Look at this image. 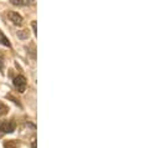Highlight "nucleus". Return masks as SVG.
Here are the masks:
<instances>
[{
    "label": "nucleus",
    "mask_w": 160,
    "mask_h": 148,
    "mask_svg": "<svg viewBox=\"0 0 160 148\" xmlns=\"http://www.w3.org/2000/svg\"><path fill=\"white\" fill-rule=\"evenodd\" d=\"M0 38H2V42L4 44V45H6V46H10V42L8 41V39L2 34V32H0Z\"/></svg>",
    "instance_id": "obj_7"
},
{
    "label": "nucleus",
    "mask_w": 160,
    "mask_h": 148,
    "mask_svg": "<svg viewBox=\"0 0 160 148\" xmlns=\"http://www.w3.org/2000/svg\"><path fill=\"white\" fill-rule=\"evenodd\" d=\"M8 111H9L8 106H6V105H4L3 102H0V116H4V114H6V113H8Z\"/></svg>",
    "instance_id": "obj_5"
},
{
    "label": "nucleus",
    "mask_w": 160,
    "mask_h": 148,
    "mask_svg": "<svg viewBox=\"0 0 160 148\" xmlns=\"http://www.w3.org/2000/svg\"><path fill=\"white\" fill-rule=\"evenodd\" d=\"M4 147L5 148H16V143H15L14 141H9V142H5Z\"/></svg>",
    "instance_id": "obj_6"
},
{
    "label": "nucleus",
    "mask_w": 160,
    "mask_h": 148,
    "mask_svg": "<svg viewBox=\"0 0 160 148\" xmlns=\"http://www.w3.org/2000/svg\"><path fill=\"white\" fill-rule=\"evenodd\" d=\"M8 16H9V19H10V21L12 24H15V25H21L23 24V16L19 13H16V11H9Z\"/></svg>",
    "instance_id": "obj_3"
},
{
    "label": "nucleus",
    "mask_w": 160,
    "mask_h": 148,
    "mask_svg": "<svg viewBox=\"0 0 160 148\" xmlns=\"http://www.w3.org/2000/svg\"><path fill=\"white\" fill-rule=\"evenodd\" d=\"M18 36H19L20 39H25V38L27 36V34H26V32H23V31H19V32H18Z\"/></svg>",
    "instance_id": "obj_8"
},
{
    "label": "nucleus",
    "mask_w": 160,
    "mask_h": 148,
    "mask_svg": "<svg viewBox=\"0 0 160 148\" xmlns=\"http://www.w3.org/2000/svg\"><path fill=\"white\" fill-rule=\"evenodd\" d=\"M31 25H33V29H34V34L36 35V34H37V30H36V21H34Z\"/></svg>",
    "instance_id": "obj_9"
},
{
    "label": "nucleus",
    "mask_w": 160,
    "mask_h": 148,
    "mask_svg": "<svg viewBox=\"0 0 160 148\" xmlns=\"http://www.w3.org/2000/svg\"><path fill=\"white\" fill-rule=\"evenodd\" d=\"M26 85H27V82H26V78L23 76V75H19L14 78V86L15 88H16L19 92H25L26 90Z\"/></svg>",
    "instance_id": "obj_1"
},
{
    "label": "nucleus",
    "mask_w": 160,
    "mask_h": 148,
    "mask_svg": "<svg viewBox=\"0 0 160 148\" xmlns=\"http://www.w3.org/2000/svg\"><path fill=\"white\" fill-rule=\"evenodd\" d=\"M15 125L14 121H0V132L3 133H11L15 131Z\"/></svg>",
    "instance_id": "obj_2"
},
{
    "label": "nucleus",
    "mask_w": 160,
    "mask_h": 148,
    "mask_svg": "<svg viewBox=\"0 0 160 148\" xmlns=\"http://www.w3.org/2000/svg\"><path fill=\"white\" fill-rule=\"evenodd\" d=\"M10 3L14 4V5H29L30 4V0H10Z\"/></svg>",
    "instance_id": "obj_4"
},
{
    "label": "nucleus",
    "mask_w": 160,
    "mask_h": 148,
    "mask_svg": "<svg viewBox=\"0 0 160 148\" xmlns=\"http://www.w3.org/2000/svg\"><path fill=\"white\" fill-rule=\"evenodd\" d=\"M31 147H33V148H36V141H34V142H33V144H31Z\"/></svg>",
    "instance_id": "obj_10"
}]
</instances>
